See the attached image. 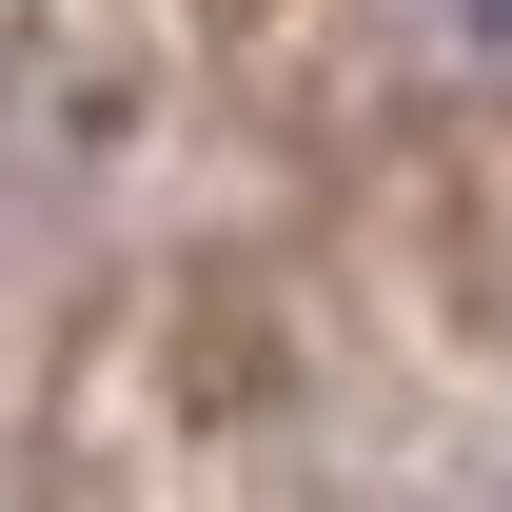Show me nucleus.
Here are the masks:
<instances>
[{
  "mask_svg": "<svg viewBox=\"0 0 512 512\" xmlns=\"http://www.w3.org/2000/svg\"><path fill=\"white\" fill-rule=\"evenodd\" d=\"M394 20H414V60H434V79L512 99V0H394Z\"/></svg>",
  "mask_w": 512,
  "mask_h": 512,
  "instance_id": "nucleus-1",
  "label": "nucleus"
}]
</instances>
